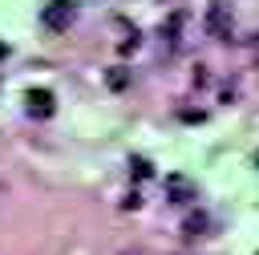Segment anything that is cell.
Here are the masks:
<instances>
[{
	"mask_svg": "<svg viewBox=\"0 0 259 255\" xmlns=\"http://www.w3.org/2000/svg\"><path fill=\"white\" fill-rule=\"evenodd\" d=\"M40 20H45V28L61 32V28H69V24H73V4H69V0H53V4H45Z\"/></svg>",
	"mask_w": 259,
	"mask_h": 255,
	"instance_id": "cell-2",
	"label": "cell"
},
{
	"mask_svg": "<svg viewBox=\"0 0 259 255\" xmlns=\"http://www.w3.org/2000/svg\"><path fill=\"white\" fill-rule=\"evenodd\" d=\"M202 227H206V219H202V215H190V219L182 223V231H186V235H202Z\"/></svg>",
	"mask_w": 259,
	"mask_h": 255,
	"instance_id": "cell-5",
	"label": "cell"
},
{
	"mask_svg": "<svg viewBox=\"0 0 259 255\" xmlns=\"http://www.w3.org/2000/svg\"><path fill=\"white\" fill-rule=\"evenodd\" d=\"M24 101H28V113H32V117H53V109H57L49 89H28Z\"/></svg>",
	"mask_w": 259,
	"mask_h": 255,
	"instance_id": "cell-3",
	"label": "cell"
},
{
	"mask_svg": "<svg viewBox=\"0 0 259 255\" xmlns=\"http://www.w3.org/2000/svg\"><path fill=\"white\" fill-rule=\"evenodd\" d=\"M166 190H170L174 202H190V198H194V182L182 178V174H170V178H166Z\"/></svg>",
	"mask_w": 259,
	"mask_h": 255,
	"instance_id": "cell-4",
	"label": "cell"
},
{
	"mask_svg": "<svg viewBox=\"0 0 259 255\" xmlns=\"http://www.w3.org/2000/svg\"><path fill=\"white\" fill-rule=\"evenodd\" d=\"M231 28H235V8H231V0H210V8H206V32L219 36V40H227Z\"/></svg>",
	"mask_w": 259,
	"mask_h": 255,
	"instance_id": "cell-1",
	"label": "cell"
},
{
	"mask_svg": "<svg viewBox=\"0 0 259 255\" xmlns=\"http://www.w3.org/2000/svg\"><path fill=\"white\" fill-rule=\"evenodd\" d=\"M4 57H8V45H4V40H0V61H4Z\"/></svg>",
	"mask_w": 259,
	"mask_h": 255,
	"instance_id": "cell-6",
	"label": "cell"
}]
</instances>
